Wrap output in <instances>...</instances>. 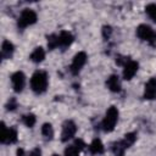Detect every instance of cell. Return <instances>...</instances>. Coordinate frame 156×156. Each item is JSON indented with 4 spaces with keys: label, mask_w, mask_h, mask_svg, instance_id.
Instances as JSON below:
<instances>
[{
    "label": "cell",
    "mask_w": 156,
    "mask_h": 156,
    "mask_svg": "<svg viewBox=\"0 0 156 156\" xmlns=\"http://www.w3.org/2000/svg\"><path fill=\"white\" fill-rule=\"evenodd\" d=\"M35 121H37V118H35V116H34L33 113H28V115H24V116L22 117V122H23L27 127H29V128H32V127L35 124Z\"/></svg>",
    "instance_id": "44dd1931"
},
{
    "label": "cell",
    "mask_w": 156,
    "mask_h": 156,
    "mask_svg": "<svg viewBox=\"0 0 156 156\" xmlns=\"http://www.w3.org/2000/svg\"><path fill=\"white\" fill-rule=\"evenodd\" d=\"M30 88L37 94H43L48 88V74L44 71H35L30 78Z\"/></svg>",
    "instance_id": "6da1fadb"
},
{
    "label": "cell",
    "mask_w": 156,
    "mask_h": 156,
    "mask_svg": "<svg viewBox=\"0 0 156 156\" xmlns=\"http://www.w3.org/2000/svg\"><path fill=\"white\" fill-rule=\"evenodd\" d=\"M73 39H74V37L72 35L71 32L62 30V32L58 34V46H61V48H67V46H69V45L73 43Z\"/></svg>",
    "instance_id": "30bf717a"
},
{
    "label": "cell",
    "mask_w": 156,
    "mask_h": 156,
    "mask_svg": "<svg viewBox=\"0 0 156 156\" xmlns=\"http://www.w3.org/2000/svg\"><path fill=\"white\" fill-rule=\"evenodd\" d=\"M117 119H118V110L115 107V106H111L107 111H106V115L102 119V123H101V127L105 132H112L115 129V126L117 123Z\"/></svg>",
    "instance_id": "7a4b0ae2"
},
{
    "label": "cell",
    "mask_w": 156,
    "mask_h": 156,
    "mask_svg": "<svg viewBox=\"0 0 156 156\" xmlns=\"http://www.w3.org/2000/svg\"><path fill=\"white\" fill-rule=\"evenodd\" d=\"M41 134L45 138V140H51L54 138V129L50 123H44L41 127Z\"/></svg>",
    "instance_id": "2e32d148"
},
{
    "label": "cell",
    "mask_w": 156,
    "mask_h": 156,
    "mask_svg": "<svg viewBox=\"0 0 156 156\" xmlns=\"http://www.w3.org/2000/svg\"><path fill=\"white\" fill-rule=\"evenodd\" d=\"M106 85H107V88H108L111 91H113V93H118V91L121 90V83H119V79H118V77H117L116 74H112V76H110V77L107 78Z\"/></svg>",
    "instance_id": "8fae6325"
},
{
    "label": "cell",
    "mask_w": 156,
    "mask_h": 156,
    "mask_svg": "<svg viewBox=\"0 0 156 156\" xmlns=\"http://www.w3.org/2000/svg\"><path fill=\"white\" fill-rule=\"evenodd\" d=\"M16 154H17V156H26V152H24V150L23 149H17V151H16Z\"/></svg>",
    "instance_id": "4316f807"
},
{
    "label": "cell",
    "mask_w": 156,
    "mask_h": 156,
    "mask_svg": "<svg viewBox=\"0 0 156 156\" xmlns=\"http://www.w3.org/2000/svg\"><path fill=\"white\" fill-rule=\"evenodd\" d=\"M45 58V51H44V49L43 48H35L34 50H33V52L30 54V60L33 61V62H35V63H39V62H41Z\"/></svg>",
    "instance_id": "5bb4252c"
},
{
    "label": "cell",
    "mask_w": 156,
    "mask_h": 156,
    "mask_svg": "<svg viewBox=\"0 0 156 156\" xmlns=\"http://www.w3.org/2000/svg\"><path fill=\"white\" fill-rule=\"evenodd\" d=\"M17 107V101H16V99H10L9 100V102L6 104V110L7 111H13L15 108Z\"/></svg>",
    "instance_id": "cb8c5ba5"
},
{
    "label": "cell",
    "mask_w": 156,
    "mask_h": 156,
    "mask_svg": "<svg viewBox=\"0 0 156 156\" xmlns=\"http://www.w3.org/2000/svg\"><path fill=\"white\" fill-rule=\"evenodd\" d=\"M57 46H58V35H56V34L48 35V48L50 50H52Z\"/></svg>",
    "instance_id": "ffe728a7"
},
{
    "label": "cell",
    "mask_w": 156,
    "mask_h": 156,
    "mask_svg": "<svg viewBox=\"0 0 156 156\" xmlns=\"http://www.w3.org/2000/svg\"><path fill=\"white\" fill-rule=\"evenodd\" d=\"M73 145H74L79 151H80V150H83V149L85 147V144H84V141H83L82 139H76V141H74V144H73Z\"/></svg>",
    "instance_id": "d4e9b609"
},
{
    "label": "cell",
    "mask_w": 156,
    "mask_h": 156,
    "mask_svg": "<svg viewBox=\"0 0 156 156\" xmlns=\"http://www.w3.org/2000/svg\"><path fill=\"white\" fill-rule=\"evenodd\" d=\"M28 156H41V150H40L39 147H34V149L29 152Z\"/></svg>",
    "instance_id": "484cf974"
},
{
    "label": "cell",
    "mask_w": 156,
    "mask_h": 156,
    "mask_svg": "<svg viewBox=\"0 0 156 156\" xmlns=\"http://www.w3.org/2000/svg\"><path fill=\"white\" fill-rule=\"evenodd\" d=\"M13 51H15L13 44L9 40H4L2 45H1V56H2V58H10L12 56Z\"/></svg>",
    "instance_id": "7c38bea8"
},
{
    "label": "cell",
    "mask_w": 156,
    "mask_h": 156,
    "mask_svg": "<svg viewBox=\"0 0 156 156\" xmlns=\"http://www.w3.org/2000/svg\"><path fill=\"white\" fill-rule=\"evenodd\" d=\"M135 140H136V134L135 133H127L122 141H123L126 147H129L135 143Z\"/></svg>",
    "instance_id": "ac0fdd59"
},
{
    "label": "cell",
    "mask_w": 156,
    "mask_h": 156,
    "mask_svg": "<svg viewBox=\"0 0 156 156\" xmlns=\"http://www.w3.org/2000/svg\"><path fill=\"white\" fill-rule=\"evenodd\" d=\"M65 156H79V150L74 145H69L65 149Z\"/></svg>",
    "instance_id": "7402d4cb"
},
{
    "label": "cell",
    "mask_w": 156,
    "mask_h": 156,
    "mask_svg": "<svg viewBox=\"0 0 156 156\" xmlns=\"http://www.w3.org/2000/svg\"><path fill=\"white\" fill-rule=\"evenodd\" d=\"M52 156H60V155H56V154H54V155H52Z\"/></svg>",
    "instance_id": "83f0119b"
},
{
    "label": "cell",
    "mask_w": 156,
    "mask_h": 156,
    "mask_svg": "<svg viewBox=\"0 0 156 156\" xmlns=\"http://www.w3.org/2000/svg\"><path fill=\"white\" fill-rule=\"evenodd\" d=\"M16 141H17V130L15 128H9L6 138H5L2 144H13Z\"/></svg>",
    "instance_id": "e0dca14e"
},
{
    "label": "cell",
    "mask_w": 156,
    "mask_h": 156,
    "mask_svg": "<svg viewBox=\"0 0 156 156\" xmlns=\"http://www.w3.org/2000/svg\"><path fill=\"white\" fill-rule=\"evenodd\" d=\"M111 34H112V28L110 26H104L102 27V37H104V39L105 40L110 39Z\"/></svg>",
    "instance_id": "603a6c76"
},
{
    "label": "cell",
    "mask_w": 156,
    "mask_h": 156,
    "mask_svg": "<svg viewBox=\"0 0 156 156\" xmlns=\"http://www.w3.org/2000/svg\"><path fill=\"white\" fill-rule=\"evenodd\" d=\"M123 67H124L123 68V78L129 80V79H132L134 77V74L138 71V62L133 61V60H129Z\"/></svg>",
    "instance_id": "9c48e42d"
},
{
    "label": "cell",
    "mask_w": 156,
    "mask_h": 156,
    "mask_svg": "<svg viewBox=\"0 0 156 156\" xmlns=\"http://www.w3.org/2000/svg\"><path fill=\"white\" fill-rule=\"evenodd\" d=\"M87 62V54L84 51H79L78 54L74 55L73 60H72V63L69 66V71L72 74H78L80 72V69L83 68V66L85 65Z\"/></svg>",
    "instance_id": "5b68a950"
},
{
    "label": "cell",
    "mask_w": 156,
    "mask_h": 156,
    "mask_svg": "<svg viewBox=\"0 0 156 156\" xmlns=\"http://www.w3.org/2000/svg\"><path fill=\"white\" fill-rule=\"evenodd\" d=\"M89 151H90V154H93V155L102 154V152H104V145H102L101 140L98 139V138L94 139V140L90 143V145H89Z\"/></svg>",
    "instance_id": "4fadbf2b"
},
{
    "label": "cell",
    "mask_w": 156,
    "mask_h": 156,
    "mask_svg": "<svg viewBox=\"0 0 156 156\" xmlns=\"http://www.w3.org/2000/svg\"><path fill=\"white\" fill-rule=\"evenodd\" d=\"M11 83H12V88L16 93H21L26 85V76L23 72L17 71L11 76Z\"/></svg>",
    "instance_id": "8992f818"
},
{
    "label": "cell",
    "mask_w": 156,
    "mask_h": 156,
    "mask_svg": "<svg viewBox=\"0 0 156 156\" xmlns=\"http://www.w3.org/2000/svg\"><path fill=\"white\" fill-rule=\"evenodd\" d=\"M77 132V126L73 121H66L63 123L62 127V133H61V140L62 141H67L69 139H72L74 136Z\"/></svg>",
    "instance_id": "52a82bcc"
},
{
    "label": "cell",
    "mask_w": 156,
    "mask_h": 156,
    "mask_svg": "<svg viewBox=\"0 0 156 156\" xmlns=\"http://www.w3.org/2000/svg\"><path fill=\"white\" fill-rule=\"evenodd\" d=\"M145 12L146 15L150 17V20H152L156 23V5L155 4H149L145 7Z\"/></svg>",
    "instance_id": "d6986e66"
},
{
    "label": "cell",
    "mask_w": 156,
    "mask_h": 156,
    "mask_svg": "<svg viewBox=\"0 0 156 156\" xmlns=\"http://www.w3.org/2000/svg\"><path fill=\"white\" fill-rule=\"evenodd\" d=\"M156 98V78H150L144 88V99L152 100Z\"/></svg>",
    "instance_id": "ba28073f"
},
{
    "label": "cell",
    "mask_w": 156,
    "mask_h": 156,
    "mask_svg": "<svg viewBox=\"0 0 156 156\" xmlns=\"http://www.w3.org/2000/svg\"><path fill=\"white\" fill-rule=\"evenodd\" d=\"M126 149H127V147L124 146V144H123V141H122V140L113 143V144H112V146H111V150H112V152H113V155H115V156H123V155H124Z\"/></svg>",
    "instance_id": "9a60e30c"
},
{
    "label": "cell",
    "mask_w": 156,
    "mask_h": 156,
    "mask_svg": "<svg viewBox=\"0 0 156 156\" xmlns=\"http://www.w3.org/2000/svg\"><path fill=\"white\" fill-rule=\"evenodd\" d=\"M136 35L141 40L147 41L151 45H155V43H156V32L150 26H147V24H140V26H138V28H136Z\"/></svg>",
    "instance_id": "277c9868"
},
{
    "label": "cell",
    "mask_w": 156,
    "mask_h": 156,
    "mask_svg": "<svg viewBox=\"0 0 156 156\" xmlns=\"http://www.w3.org/2000/svg\"><path fill=\"white\" fill-rule=\"evenodd\" d=\"M37 20H38L37 13H35L33 10H30V9H24V10L21 12L20 17H18L17 26H18V28L23 29V28H26V27H28V26H30V24H34V23L37 22Z\"/></svg>",
    "instance_id": "3957f363"
}]
</instances>
